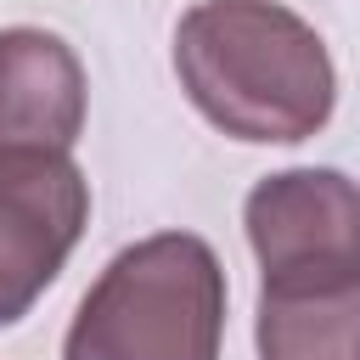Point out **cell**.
I'll use <instances>...</instances> for the list:
<instances>
[{
	"label": "cell",
	"mask_w": 360,
	"mask_h": 360,
	"mask_svg": "<svg viewBox=\"0 0 360 360\" xmlns=\"http://www.w3.org/2000/svg\"><path fill=\"white\" fill-rule=\"evenodd\" d=\"M174 73L214 129L253 146L309 141L338 107L326 39L281 0H197L174 22Z\"/></svg>",
	"instance_id": "6da1fadb"
},
{
	"label": "cell",
	"mask_w": 360,
	"mask_h": 360,
	"mask_svg": "<svg viewBox=\"0 0 360 360\" xmlns=\"http://www.w3.org/2000/svg\"><path fill=\"white\" fill-rule=\"evenodd\" d=\"M225 270L191 231H158L112 253L73 309L62 360H219Z\"/></svg>",
	"instance_id": "7a4b0ae2"
},
{
	"label": "cell",
	"mask_w": 360,
	"mask_h": 360,
	"mask_svg": "<svg viewBox=\"0 0 360 360\" xmlns=\"http://www.w3.org/2000/svg\"><path fill=\"white\" fill-rule=\"evenodd\" d=\"M90 225V180L73 152L0 158V326L22 321Z\"/></svg>",
	"instance_id": "3957f363"
},
{
	"label": "cell",
	"mask_w": 360,
	"mask_h": 360,
	"mask_svg": "<svg viewBox=\"0 0 360 360\" xmlns=\"http://www.w3.org/2000/svg\"><path fill=\"white\" fill-rule=\"evenodd\" d=\"M242 225L264 276L360 270V186L338 169L264 174L242 202Z\"/></svg>",
	"instance_id": "277c9868"
},
{
	"label": "cell",
	"mask_w": 360,
	"mask_h": 360,
	"mask_svg": "<svg viewBox=\"0 0 360 360\" xmlns=\"http://www.w3.org/2000/svg\"><path fill=\"white\" fill-rule=\"evenodd\" d=\"M84 129V68L45 28H0V158L73 152Z\"/></svg>",
	"instance_id": "5b68a950"
},
{
	"label": "cell",
	"mask_w": 360,
	"mask_h": 360,
	"mask_svg": "<svg viewBox=\"0 0 360 360\" xmlns=\"http://www.w3.org/2000/svg\"><path fill=\"white\" fill-rule=\"evenodd\" d=\"M259 360H360V270L259 281Z\"/></svg>",
	"instance_id": "8992f818"
}]
</instances>
